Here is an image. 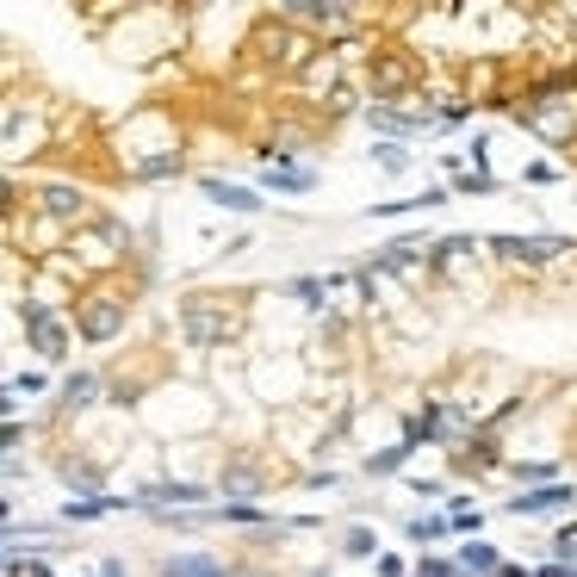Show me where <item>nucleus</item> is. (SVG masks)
Listing matches in <instances>:
<instances>
[{
  "mask_svg": "<svg viewBox=\"0 0 577 577\" xmlns=\"http://www.w3.org/2000/svg\"><path fill=\"white\" fill-rule=\"evenodd\" d=\"M25 323H32V336H38V354H63V336H56V317H50L44 305H38V311L25 317Z\"/></svg>",
  "mask_w": 577,
  "mask_h": 577,
  "instance_id": "obj_1",
  "label": "nucleus"
},
{
  "mask_svg": "<svg viewBox=\"0 0 577 577\" xmlns=\"http://www.w3.org/2000/svg\"><path fill=\"white\" fill-rule=\"evenodd\" d=\"M168 577H224V571H218V565H205V559H174Z\"/></svg>",
  "mask_w": 577,
  "mask_h": 577,
  "instance_id": "obj_4",
  "label": "nucleus"
},
{
  "mask_svg": "<svg viewBox=\"0 0 577 577\" xmlns=\"http://www.w3.org/2000/svg\"><path fill=\"white\" fill-rule=\"evenodd\" d=\"M205 193H212L218 205H236V212H255V205H261L255 193H243V187H205Z\"/></svg>",
  "mask_w": 577,
  "mask_h": 577,
  "instance_id": "obj_3",
  "label": "nucleus"
},
{
  "mask_svg": "<svg viewBox=\"0 0 577 577\" xmlns=\"http://www.w3.org/2000/svg\"><path fill=\"white\" fill-rule=\"evenodd\" d=\"M416 577H447V565H441V559H422V565H416Z\"/></svg>",
  "mask_w": 577,
  "mask_h": 577,
  "instance_id": "obj_8",
  "label": "nucleus"
},
{
  "mask_svg": "<svg viewBox=\"0 0 577 577\" xmlns=\"http://www.w3.org/2000/svg\"><path fill=\"white\" fill-rule=\"evenodd\" d=\"M81 329H87V336H112V329H119V305H106V311H94V317H87V323H81Z\"/></svg>",
  "mask_w": 577,
  "mask_h": 577,
  "instance_id": "obj_5",
  "label": "nucleus"
},
{
  "mask_svg": "<svg viewBox=\"0 0 577 577\" xmlns=\"http://www.w3.org/2000/svg\"><path fill=\"white\" fill-rule=\"evenodd\" d=\"M571 491H534V497H515V515H534V509H559Z\"/></svg>",
  "mask_w": 577,
  "mask_h": 577,
  "instance_id": "obj_2",
  "label": "nucleus"
},
{
  "mask_svg": "<svg viewBox=\"0 0 577 577\" xmlns=\"http://www.w3.org/2000/svg\"><path fill=\"white\" fill-rule=\"evenodd\" d=\"M460 565H466V571H491V565H497V559H491L484 546H466V553H460Z\"/></svg>",
  "mask_w": 577,
  "mask_h": 577,
  "instance_id": "obj_6",
  "label": "nucleus"
},
{
  "mask_svg": "<svg viewBox=\"0 0 577 577\" xmlns=\"http://www.w3.org/2000/svg\"><path fill=\"white\" fill-rule=\"evenodd\" d=\"M69 398H75V404H87V398H94V379H87V373L69 379Z\"/></svg>",
  "mask_w": 577,
  "mask_h": 577,
  "instance_id": "obj_7",
  "label": "nucleus"
},
{
  "mask_svg": "<svg viewBox=\"0 0 577 577\" xmlns=\"http://www.w3.org/2000/svg\"><path fill=\"white\" fill-rule=\"evenodd\" d=\"M106 577H119V571H112V565H106Z\"/></svg>",
  "mask_w": 577,
  "mask_h": 577,
  "instance_id": "obj_9",
  "label": "nucleus"
}]
</instances>
